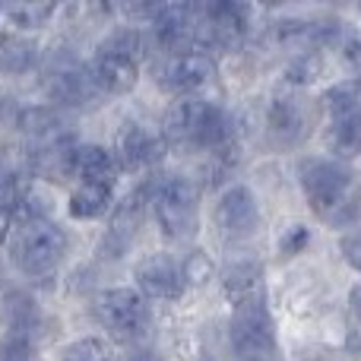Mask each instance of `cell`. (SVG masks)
<instances>
[{
	"mask_svg": "<svg viewBox=\"0 0 361 361\" xmlns=\"http://www.w3.org/2000/svg\"><path fill=\"white\" fill-rule=\"evenodd\" d=\"M311 209L333 228H349L361 216V180L343 162L305 159L298 169Z\"/></svg>",
	"mask_w": 361,
	"mask_h": 361,
	"instance_id": "obj_1",
	"label": "cell"
},
{
	"mask_svg": "<svg viewBox=\"0 0 361 361\" xmlns=\"http://www.w3.org/2000/svg\"><path fill=\"white\" fill-rule=\"evenodd\" d=\"M95 89L108 95H124L140 80V35L130 29L114 32L99 48L92 67H89Z\"/></svg>",
	"mask_w": 361,
	"mask_h": 361,
	"instance_id": "obj_2",
	"label": "cell"
},
{
	"mask_svg": "<svg viewBox=\"0 0 361 361\" xmlns=\"http://www.w3.org/2000/svg\"><path fill=\"white\" fill-rule=\"evenodd\" d=\"M67 254V235L48 219H29L10 238V257L25 276H48Z\"/></svg>",
	"mask_w": 361,
	"mask_h": 361,
	"instance_id": "obj_3",
	"label": "cell"
},
{
	"mask_svg": "<svg viewBox=\"0 0 361 361\" xmlns=\"http://www.w3.org/2000/svg\"><path fill=\"white\" fill-rule=\"evenodd\" d=\"M231 352L235 361H279L276 326L263 298L244 301L231 314Z\"/></svg>",
	"mask_w": 361,
	"mask_h": 361,
	"instance_id": "obj_4",
	"label": "cell"
},
{
	"mask_svg": "<svg viewBox=\"0 0 361 361\" xmlns=\"http://www.w3.org/2000/svg\"><path fill=\"white\" fill-rule=\"evenodd\" d=\"M95 317L118 343H140L149 333L152 314L137 288H108L95 298Z\"/></svg>",
	"mask_w": 361,
	"mask_h": 361,
	"instance_id": "obj_5",
	"label": "cell"
},
{
	"mask_svg": "<svg viewBox=\"0 0 361 361\" xmlns=\"http://www.w3.org/2000/svg\"><path fill=\"white\" fill-rule=\"evenodd\" d=\"M197 184L184 175H171L152 193V209H156V222L165 238L171 241H184L197 228Z\"/></svg>",
	"mask_w": 361,
	"mask_h": 361,
	"instance_id": "obj_6",
	"label": "cell"
},
{
	"mask_svg": "<svg viewBox=\"0 0 361 361\" xmlns=\"http://www.w3.org/2000/svg\"><path fill=\"white\" fill-rule=\"evenodd\" d=\"M152 32H156L159 44L178 54H190L197 44H206L203 38V19L200 10L190 4H165L152 10Z\"/></svg>",
	"mask_w": 361,
	"mask_h": 361,
	"instance_id": "obj_7",
	"label": "cell"
},
{
	"mask_svg": "<svg viewBox=\"0 0 361 361\" xmlns=\"http://www.w3.org/2000/svg\"><path fill=\"white\" fill-rule=\"evenodd\" d=\"M200 19H203L206 42H216L222 48H238L247 35L250 10L235 0H216V4L200 6Z\"/></svg>",
	"mask_w": 361,
	"mask_h": 361,
	"instance_id": "obj_8",
	"label": "cell"
},
{
	"mask_svg": "<svg viewBox=\"0 0 361 361\" xmlns=\"http://www.w3.org/2000/svg\"><path fill=\"white\" fill-rule=\"evenodd\" d=\"M137 286L143 298L178 301L187 288V279L178 260H171L169 254H152L137 267Z\"/></svg>",
	"mask_w": 361,
	"mask_h": 361,
	"instance_id": "obj_9",
	"label": "cell"
},
{
	"mask_svg": "<svg viewBox=\"0 0 361 361\" xmlns=\"http://www.w3.org/2000/svg\"><path fill=\"white\" fill-rule=\"evenodd\" d=\"M212 76H216V63H212V57L203 54V51H190V54L171 57V61L162 67L159 82H162L169 92H178V95H184V99H190L193 92H200L203 86H209Z\"/></svg>",
	"mask_w": 361,
	"mask_h": 361,
	"instance_id": "obj_10",
	"label": "cell"
},
{
	"mask_svg": "<svg viewBox=\"0 0 361 361\" xmlns=\"http://www.w3.org/2000/svg\"><path fill=\"white\" fill-rule=\"evenodd\" d=\"M260 222V209H257V200L247 187H228V190L219 197L216 203V225L225 238H247L257 231Z\"/></svg>",
	"mask_w": 361,
	"mask_h": 361,
	"instance_id": "obj_11",
	"label": "cell"
},
{
	"mask_svg": "<svg viewBox=\"0 0 361 361\" xmlns=\"http://www.w3.org/2000/svg\"><path fill=\"white\" fill-rule=\"evenodd\" d=\"M118 165H124L127 171H143L152 169L165 159V140L156 137L152 130L137 124H127L118 133V152H114Z\"/></svg>",
	"mask_w": 361,
	"mask_h": 361,
	"instance_id": "obj_12",
	"label": "cell"
},
{
	"mask_svg": "<svg viewBox=\"0 0 361 361\" xmlns=\"http://www.w3.org/2000/svg\"><path fill=\"white\" fill-rule=\"evenodd\" d=\"M343 35L339 23L326 19V23H307V19H282L273 25V42L288 51H305L320 48V44H333Z\"/></svg>",
	"mask_w": 361,
	"mask_h": 361,
	"instance_id": "obj_13",
	"label": "cell"
},
{
	"mask_svg": "<svg viewBox=\"0 0 361 361\" xmlns=\"http://www.w3.org/2000/svg\"><path fill=\"white\" fill-rule=\"evenodd\" d=\"M209 102L203 99H180L171 105V111L165 114V143L175 146H197V137L203 130V121L209 114Z\"/></svg>",
	"mask_w": 361,
	"mask_h": 361,
	"instance_id": "obj_14",
	"label": "cell"
},
{
	"mask_svg": "<svg viewBox=\"0 0 361 361\" xmlns=\"http://www.w3.org/2000/svg\"><path fill=\"white\" fill-rule=\"evenodd\" d=\"M48 95H51V102H57V105L82 108V105H89V102L99 95V89H95L89 70L76 67V63H63L61 70H54V73H51Z\"/></svg>",
	"mask_w": 361,
	"mask_h": 361,
	"instance_id": "obj_15",
	"label": "cell"
},
{
	"mask_svg": "<svg viewBox=\"0 0 361 361\" xmlns=\"http://www.w3.org/2000/svg\"><path fill=\"white\" fill-rule=\"evenodd\" d=\"M118 159L105 146H76L73 159H70V175L80 178L82 184H105L114 187L118 178Z\"/></svg>",
	"mask_w": 361,
	"mask_h": 361,
	"instance_id": "obj_16",
	"label": "cell"
},
{
	"mask_svg": "<svg viewBox=\"0 0 361 361\" xmlns=\"http://www.w3.org/2000/svg\"><path fill=\"white\" fill-rule=\"evenodd\" d=\"M35 320H38V307L29 292L13 288V286H0V324H4L6 330L29 336Z\"/></svg>",
	"mask_w": 361,
	"mask_h": 361,
	"instance_id": "obj_17",
	"label": "cell"
},
{
	"mask_svg": "<svg viewBox=\"0 0 361 361\" xmlns=\"http://www.w3.org/2000/svg\"><path fill=\"white\" fill-rule=\"evenodd\" d=\"M326 146H330V152H336L339 159L361 156V108L345 111V114H336V118L330 121Z\"/></svg>",
	"mask_w": 361,
	"mask_h": 361,
	"instance_id": "obj_18",
	"label": "cell"
},
{
	"mask_svg": "<svg viewBox=\"0 0 361 361\" xmlns=\"http://www.w3.org/2000/svg\"><path fill=\"white\" fill-rule=\"evenodd\" d=\"M260 267L257 263H238V267H228L222 276V286H225V295H228L231 305H244V301H257L263 298L260 292Z\"/></svg>",
	"mask_w": 361,
	"mask_h": 361,
	"instance_id": "obj_19",
	"label": "cell"
},
{
	"mask_svg": "<svg viewBox=\"0 0 361 361\" xmlns=\"http://www.w3.org/2000/svg\"><path fill=\"white\" fill-rule=\"evenodd\" d=\"M19 130L29 140H35V146L54 143V140H63V121L54 108H25L19 114Z\"/></svg>",
	"mask_w": 361,
	"mask_h": 361,
	"instance_id": "obj_20",
	"label": "cell"
},
{
	"mask_svg": "<svg viewBox=\"0 0 361 361\" xmlns=\"http://www.w3.org/2000/svg\"><path fill=\"white\" fill-rule=\"evenodd\" d=\"M269 133L279 137L282 143H295L305 133V111L292 99H276L269 105Z\"/></svg>",
	"mask_w": 361,
	"mask_h": 361,
	"instance_id": "obj_21",
	"label": "cell"
},
{
	"mask_svg": "<svg viewBox=\"0 0 361 361\" xmlns=\"http://www.w3.org/2000/svg\"><path fill=\"white\" fill-rule=\"evenodd\" d=\"M70 216L73 219H99L111 209V187L105 184H80L70 193L67 203Z\"/></svg>",
	"mask_w": 361,
	"mask_h": 361,
	"instance_id": "obj_22",
	"label": "cell"
},
{
	"mask_svg": "<svg viewBox=\"0 0 361 361\" xmlns=\"http://www.w3.org/2000/svg\"><path fill=\"white\" fill-rule=\"evenodd\" d=\"M140 212H143V203H140L137 193H133V197H127L124 203L118 206V212H114V219H111V228H108V244H111V254L114 257H118L121 250L130 244V238L137 235Z\"/></svg>",
	"mask_w": 361,
	"mask_h": 361,
	"instance_id": "obj_23",
	"label": "cell"
},
{
	"mask_svg": "<svg viewBox=\"0 0 361 361\" xmlns=\"http://www.w3.org/2000/svg\"><path fill=\"white\" fill-rule=\"evenodd\" d=\"M38 61V48L25 38H6L0 35V70L4 73H25Z\"/></svg>",
	"mask_w": 361,
	"mask_h": 361,
	"instance_id": "obj_24",
	"label": "cell"
},
{
	"mask_svg": "<svg viewBox=\"0 0 361 361\" xmlns=\"http://www.w3.org/2000/svg\"><path fill=\"white\" fill-rule=\"evenodd\" d=\"M4 16L16 29H42L54 16V4H35V0H19V4L4 6Z\"/></svg>",
	"mask_w": 361,
	"mask_h": 361,
	"instance_id": "obj_25",
	"label": "cell"
},
{
	"mask_svg": "<svg viewBox=\"0 0 361 361\" xmlns=\"http://www.w3.org/2000/svg\"><path fill=\"white\" fill-rule=\"evenodd\" d=\"M111 358H114L111 345L99 336L73 339V343L63 345V352H61V361H111Z\"/></svg>",
	"mask_w": 361,
	"mask_h": 361,
	"instance_id": "obj_26",
	"label": "cell"
},
{
	"mask_svg": "<svg viewBox=\"0 0 361 361\" xmlns=\"http://www.w3.org/2000/svg\"><path fill=\"white\" fill-rule=\"evenodd\" d=\"M19 187H16V178L13 175H0V241L6 238L10 231V222H13V212L19 206Z\"/></svg>",
	"mask_w": 361,
	"mask_h": 361,
	"instance_id": "obj_27",
	"label": "cell"
},
{
	"mask_svg": "<svg viewBox=\"0 0 361 361\" xmlns=\"http://www.w3.org/2000/svg\"><path fill=\"white\" fill-rule=\"evenodd\" d=\"M0 361H32V339L25 333H6L0 339Z\"/></svg>",
	"mask_w": 361,
	"mask_h": 361,
	"instance_id": "obj_28",
	"label": "cell"
},
{
	"mask_svg": "<svg viewBox=\"0 0 361 361\" xmlns=\"http://www.w3.org/2000/svg\"><path fill=\"white\" fill-rule=\"evenodd\" d=\"M180 269H184V279H187V282H197V286H200V282L206 279V276L212 273L209 260H206V257L200 254V250H197V254H193L190 260H187V263H184V267H180Z\"/></svg>",
	"mask_w": 361,
	"mask_h": 361,
	"instance_id": "obj_29",
	"label": "cell"
},
{
	"mask_svg": "<svg viewBox=\"0 0 361 361\" xmlns=\"http://www.w3.org/2000/svg\"><path fill=\"white\" fill-rule=\"evenodd\" d=\"M343 57L352 70L361 76V35H345L343 42Z\"/></svg>",
	"mask_w": 361,
	"mask_h": 361,
	"instance_id": "obj_30",
	"label": "cell"
},
{
	"mask_svg": "<svg viewBox=\"0 0 361 361\" xmlns=\"http://www.w3.org/2000/svg\"><path fill=\"white\" fill-rule=\"evenodd\" d=\"M305 241H307V231L298 225V228H292V235L286 238V244H282V250H286V254H295V247H301V244H305Z\"/></svg>",
	"mask_w": 361,
	"mask_h": 361,
	"instance_id": "obj_31",
	"label": "cell"
},
{
	"mask_svg": "<svg viewBox=\"0 0 361 361\" xmlns=\"http://www.w3.org/2000/svg\"><path fill=\"white\" fill-rule=\"evenodd\" d=\"M343 250H345V257L361 269V238H349V241L343 244Z\"/></svg>",
	"mask_w": 361,
	"mask_h": 361,
	"instance_id": "obj_32",
	"label": "cell"
},
{
	"mask_svg": "<svg viewBox=\"0 0 361 361\" xmlns=\"http://www.w3.org/2000/svg\"><path fill=\"white\" fill-rule=\"evenodd\" d=\"M121 361H165V358L156 355L152 349H137V352H130V355H124Z\"/></svg>",
	"mask_w": 361,
	"mask_h": 361,
	"instance_id": "obj_33",
	"label": "cell"
},
{
	"mask_svg": "<svg viewBox=\"0 0 361 361\" xmlns=\"http://www.w3.org/2000/svg\"><path fill=\"white\" fill-rule=\"evenodd\" d=\"M352 311H355V317L361 320V286L352 292Z\"/></svg>",
	"mask_w": 361,
	"mask_h": 361,
	"instance_id": "obj_34",
	"label": "cell"
},
{
	"mask_svg": "<svg viewBox=\"0 0 361 361\" xmlns=\"http://www.w3.org/2000/svg\"><path fill=\"white\" fill-rule=\"evenodd\" d=\"M0 13H4V6H0Z\"/></svg>",
	"mask_w": 361,
	"mask_h": 361,
	"instance_id": "obj_35",
	"label": "cell"
}]
</instances>
